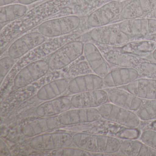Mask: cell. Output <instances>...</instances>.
I'll list each match as a JSON object with an SVG mask.
<instances>
[{
	"mask_svg": "<svg viewBox=\"0 0 156 156\" xmlns=\"http://www.w3.org/2000/svg\"><path fill=\"white\" fill-rule=\"evenodd\" d=\"M73 1L74 0H48L29 10L21 19L7 24L1 29V55L14 39L38 27L48 18L68 9Z\"/></svg>",
	"mask_w": 156,
	"mask_h": 156,
	"instance_id": "1",
	"label": "cell"
},
{
	"mask_svg": "<svg viewBox=\"0 0 156 156\" xmlns=\"http://www.w3.org/2000/svg\"><path fill=\"white\" fill-rule=\"evenodd\" d=\"M95 44L111 66L134 68L141 77L156 79V62L148 58L122 52L114 46Z\"/></svg>",
	"mask_w": 156,
	"mask_h": 156,
	"instance_id": "2",
	"label": "cell"
},
{
	"mask_svg": "<svg viewBox=\"0 0 156 156\" xmlns=\"http://www.w3.org/2000/svg\"><path fill=\"white\" fill-rule=\"evenodd\" d=\"M122 140L102 134L77 133L73 136V144L77 147L100 156H122L118 153Z\"/></svg>",
	"mask_w": 156,
	"mask_h": 156,
	"instance_id": "3",
	"label": "cell"
},
{
	"mask_svg": "<svg viewBox=\"0 0 156 156\" xmlns=\"http://www.w3.org/2000/svg\"><path fill=\"white\" fill-rule=\"evenodd\" d=\"M79 16L69 15L46 20L38 26L37 30L48 38H55L73 33L81 26Z\"/></svg>",
	"mask_w": 156,
	"mask_h": 156,
	"instance_id": "4",
	"label": "cell"
},
{
	"mask_svg": "<svg viewBox=\"0 0 156 156\" xmlns=\"http://www.w3.org/2000/svg\"><path fill=\"white\" fill-rule=\"evenodd\" d=\"M84 44L76 39L67 42L51 54L48 61L50 70L59 71L79 59L84 53Z\"/></svg>",
	"mask_w": 156,
	"mask_h": 156,
	"instance_id": "5",
	"label": "cell"
},
{
	"mask_svg": "<svg viewBox=\"0 0 156 156\" xmlns=\"http://www.w3.org/2000/svg\"><path fill=\"white\" fill-rule=\"evenodd\" d=\"M126 2L111 0L104 3L88 14L86 24L93 29L117 23Z\"/></svg>",
	"mask_w": 156,
	"mask_h": 156,
	"instance_id": "6",
	"label": "cell"
},
{
	"mask_svg": "<svg viewBox=\"0 0 156 156\" xmlns=\"http://www.w3.org/2000/svg\"><path fill=\"white\" fill-rule=\"evenodd\" d=\"M50 70L47 60L41 59L30 63L16 73L13 79V90L25 88L47 74Z\"/></svg>",
	"mask_w": 156,
	"mask_h": 156,
	"instance_id": "7",
	"label": "cell"
},
{
	"mask_svg": "<svg viewBox=\"0 0 156 156\" xmlns=\"http://www.w3.org/2000/svg\"><path fill=\"white\" fill-rule=\"evenodd\" d=\"M73 144V136L66 132L45 133L31 138L29 146L38 151H52Z\"/></svg>",
	"mask_w": 156,
	"mask_h": 156,
	"instance_id": "8",
	"label": "cell"
},
{
	"mask_svg": "<svg viewBox=\"0 0 156 156\" xmlns=\"http://www.w3.org/2000/svg\"><path fill=\"white\" fill-rule=\"evenodd\" d=\"M120 30L131 41L147 39L156 35V19L150 17L125 20L117 23Z\"/></svg>",
	"mask_w": 156,
	"mask_h": 156,
	"instance_id": "9",
	"label": "cell"
},
{
	"mask_svg": "<svg viewBox=\"0 0 156 156\" xmlns=\"http://www.w3.org/2000/svg\"><path fill=\"white\" fill-rule=\"evenodd\" d=\"M88 36L94 43L114 47L121 46L131 40L116 23L93 28L88 32Z\"/></svg>",
	"mask_w": 156,
	"mask_h": 156,
	"instance_id": "10",
	"label": "cell"
},
{
	"mask_svg": "<svg viewBox=\"0 0 156 156\" xmlns=\"http://www.w3.org/2000/svg\"><path fill=\"white\" fill-rule=\"evenodd\" d=\"M101 118L127 127H139L141 121L136 112L110 102L98 108Z\"/></svg>",
	"mask_w": 156,
	"mask_h": 156,
	"instance_id": "11",
	"label": "cell"
},
{
	"mask_svg": "<svg viewBox=\"0 0 156 156\" xmlns=\"http://www.w3.org/2000/svg\"><path fill=\"white\" fill-rule=\"evenodd\" d=\"M47 40L48 38L38 31L25 34L10 45L8 50V55L16 60L21 59Z\"/></svg>",
	"mask_w": 156,
	"mask_h": 156,
	"instance_id": "12",
	"label": "cell"
},
{
	"mask_svg": "<svg viewBox=\"0 0 156 156\" xmlns=\"http://www.w3.org/2000/svg\"><path fill=\"white\" fill-rule=\"evenodd\" d=\"M156 9V0H128L125 2L118 22L149 17Z\"/></svg>",
	"mask_w": 156,
	"mask_h": 156,
	"instance_id": "13",
	"label": "cell"
},
{
	"mask_svg": "<svg viewBox=\"0 0 156 156\" xmlns=\"http://www.w3.org/2000/svg\"><path fill=\"white\" fill-rule=\"evenodd\" d=\"M61 126L94 123L102 118L97 108H74L58 116Z\"/></svg>",
	"mask_w": 156,
	"mask_h": 156,
	"instance_id": "14",
	"label": "cell"
},
{
	"mask_svg": "<svg viewBox=\"0 0 156 156\" xmlns=\"http://www.w3.org/2000/svg\"><path fill=\"white\" fill-rule=\"evenodd\" d=\"M71 99L73 108H98L109 102L105 88L76 94Z\"/></svg>",
	"mask_w": 156,
	"mask_h": 156,
	"instance_id": "15",
	"label": "cell"
},
{
	"mask_svg": "<svg viewBox=\"0 0 156 156\" xmlns=\"http://www.w3.org/2000/svg\"><path fill=\"white\" fill-rule=\"evenodd\" d=\"M140 77L138 72L134 68L112 66L109 72L103 77L104 88L124 86Z\"/></svg>",
	"mask_w": 156,
	"mask_h": 156,
	"instance_id": "16",
	"label": "cell"
},
{
	"mask_svg": "<svg viewBox=\"0 0 156 156\" xmlns=\"http://www.w3.org/2000/svg\"><path fill=\"white\" fill-rule=\"evenodd\" d=\"M84 57L94 73L104 77L112 66L109 64L97 45L88 42L84 46Z\"/></svg>",
	"mask_w": 156,
	"mask_h": 156,
	"instance_id": "17",
	"label": "cell"
},
{
	"mask_svg": "<svg viewBox=\"0 0 156 156\" xmlns=\"http://www.w3.org/2000/svg\"><path fill=\"white\" fill-rule=\"evenodd\" d=\"M105 89L108 95L109 102L134 112H136L145 101L121 87Z\"/></svg>",
	"mask_w": 156,
	"mask_h": 156,
	"instance_id": "18",
	"label": "cell"
},
{
	"mask_svg": "<svg viewBox=\"0 0 156 156\" xmlns=\"http://www.w3.org/2000/svg\"><path fill=\"white\" fill-rule=\"evenodd\" d=\"M104 88L103 77L93 73L72 78L69 81L67 91L74 95Z\"/></svg>",
	"mask_w": 156,
	"mask_h": 156,
	"instance_id": "19",
	"label": "cell"
},
{
	"mask_svg": "<svg viewBox=\"0 0 156 156\" xmlns=\"http://www.w3.org/2000/svg\"><path fill=\"white\" fill-rule=\"evenodd\" d=\"M71 97H59L44 101L36 107L35 114L39 117L59 116L72 108Z\"/></svg>",
	"mask_w": 156,
	"mask_h": 156,
	"instance_id": "20",
	"label": "cell"
},
{
	"mask_svg": "<svg viewBox=\"0 0 156 156\" xmlns=\"http://www.w3.org/2000/svg\"><path fill=\"white\" fill-rule=\"evenodd\" d=\"M61 126L58 116L40 117L26 124L21 129L24 136L32 138L57 128Z\"/></svg>",
	"mask_w": 156,
	"mask_h": 156,
	"instance_id": "21",
	"label": "cell"
},
{
	"mask_svg": "<svg viewBox=\"0 0 156 156\" xmlns=\"http://www.w3.org/2000/svg\"><path fill=\"white\" fill-rule=\"evenodd\" d=\"M119 87L144 100L156 99V79L140 77L127 85Z\"/></svg>",
	"mask_w": 156,
	"mask_h": 156,
	"instance_id": "22",
	"label": "cell"
},
{
	"mask_svg": "<svg viewBox=\"0 0 156 156\" xmlns=\"http://www.w3.org/2000/svg\"><path fill=\"white\" fill-rule=\"evenodd\" d=\"M68 78H56L44 85L37 91L36 97L41 101H45L59 97L67 91Z\"/></svg>",
	"mask_w": 156,
	"mask_h": 156,
	"instance_id": "23",
	"label": "cell"
},
{
	"mask_svg": "<svg viewBox=\"0 0 156 156\" xmlns=\"http://www.w3.org/2000/svg\"><path fill=\"white\" fill-rule=\"evenodd\" d=\"M118 153L125 156H156V150L139 139L122 140Z\"/></svg>",
	"mask_w": 156,
	"mask_h": 156,
	"instance_id": "24",
	"label": "cell"
},
{
	"mask_svg": "<svg viewBox=\"0 0 156 156\" xmlns=\"http://www.w3.org/2000/svg\"><path fill=\"white\" fill-rule=\"evenodd\" d=\"M122 52L148 58L156 48V42L151 40H135L115 47Z\"/></svg>",
	"mask_w": 156,
	"mask_h": 156,
	"instance_id": "25",
	"label": "cell"
},
{
	"mask_svg": "<svg viewBox=\"0 0 156 156\" xmlns=\"http://www.w3.org/2000/svg\"><path fill=\"white\" fill-rule=\"evenodd\" d=\"M29 11L27 5L20 3H12L0 7V23L7 24L18 20Z\"/></svg>",
	"mask_w": 156,
	"mask_h": 156,
	"instance_id": "26",
	"label": "cell"
},
{
	"mask_svg": "<svg viewBox=\"0 0 156 156\" xmlns=\"http://www.w3.org/2000/svg\"><path fill=\"white\" fill-rule=\"evenodd\" d=\"M136 113L141 121L156 119V99L145 100Z\"/></svg>",
	"mask_w": 156,
	"mask_h": 156,
	"instance_id": "27",
	"label": "cell"
},
{
	"mask_svg": "<svg viewBox=\"0 0 156 156\" xmlns=\"http://www.w3.org/2000/svg\"><path fill=\"white\" fill-rule=\"evenodd\" d=\"M86 61H82L74 64L69 67L65 73L66 78H73L76 76L87 74L93 73Z\"/></svg>",
	"mask_w": 156,
	"mask_h": 156,
	"instance_id": "28",
	"label": "cell"
},
{
	"mask_svg": "<svg viewBox=\"0 0 156 156\" xmlns=\"http://www.w3.org/2000/svg\"><path fill=\"white\" fill-rule=\"evenodd\" d=\"M51 154L52 156H100L99 154L88 152L78 147L75 148L70 147L52 151H51Z\"/></svg>",
	"mask_w": 156,
	"mask_h": 156,
	"instance_id": "29",
	"label": "cell"
},
{
	"mask_svg": "<svg viewBox=\"0 0 156 156\" xmlns=\"http://www.w3.org/2000/svg\"><path fill=\"white\" fill-rule=\"evenodd\" d=\"M16 60L10 56H4L0 60V81L2 85L3 81L15 66Z\"/></svg>",
	"mask_w": 156,
	"mask_h": 156,
	"instance_id": "30",
	"label": "cell"
},
{
	"mask_svg": "<svg viewBox=\"0 0 156 156\" xmlns=\"http://www.w3.org/2000/svg\"><path fill=\"white\" fill-rule=\"evenodd\" d=\"M139 139L156 150V131L151 129H142Z\"/></svg>",
	"mask_w": 156,
	"mask_h": 156,
	"instance_id": "31",
	"label": "cell"
},
{
	"mask_svg": "<svg viewBox=\"0 0 156 156\" xmlns=\"http://www.w3.org/2000/svg\"><path fill=\"white\" fill-rule=\"evenodd\" d=\"M142 130L144 129H151L156 131V119L148 121H141L139 127Z\"/></svg>",
	"mask_w": 156,
	"mask_h": 156,
	"instance_id": "32",
	"label": "cell"
},
{
	"mask_svg": "<svg viewBox=\"0 0 156 156\" xmlns=\"http://www.w3.org/2000/svg\"><path fill=\"white\" fill-rule=\"evenodd\" d=\"M39 0H18L17 3H21L23 5H29L38 1Z\"/></svg>",
	"mask_w": 156,
	"mask_h": 156,
	"instance_id": "33",
	"label": "cell"
},
{
	"mask_svg": "<svg viewBox=\"0 0 156 156\" xmlns=\"http://www.w3.org/2000/svg\"><path fill=\"white\" fill-rule=\"evenodd\" d=\"M18 0H0V6H6L12 4Z\"/></svg>",
	"mask_w": 156,
	"mask_h": 156,
	"instance_id": "34",
	"label": "cell"
},
{
	"mask_svg": "<svg viewBox=\"0 0 156 156\" xmlns=\"http://www.w3.org/2000/svg\"><path fill=\"white\" fill-rule=\"evenodd\" d=\"M148 58L156 62V48Z\"/></svg>",
	"mask_w": 156,
	"mask_h": 156,
	"instance_id": "35",
	"label": "cell"
},
{
	"mask_svg": "<svg viewBox=\"0 0 156 156\" xmlns=\"http://www.w3.org/2000/svg\"><path fill=\"white\" fill-rule=\"evenodd\" d=\"M145 40H151V41H155L156 42V35L151 36V37H149V38L145 39Z\"/></svg>",
	"mask_w": 156,
	"mask_h": 156,
	"instance_id": "36",
	"label": "cell"
},
{
	"mask_svg": "<svg viewBox=\"0 0 156 156\" xmlns=\"http://www.w3.org/2000/svg\"><path fill=\"white\" fill-rule=\"evenodd\" d=\"M150 18H154V19H156V9L153 12V13L149 16Z\"/></svg>",
	"mask_w": 156,
	"mask_h": 156,
	"instance_id": "37",
	"label": "cell"
},
{
	"mask_svg": "<svg viewBox=\"0 0 156 156\" xmlns=\"http://www.w3.org/2000/svg\"><path fill=\"white\" fill-rule=\"evenodd\" d=\"M115 1H118L125 2L127 1H128V0H115Z\"/></svg>",
	"mask_w": 156,
	"mask_h": 156,
	"instance_id": "38",
	"label": "cell"
}]
</instances>
